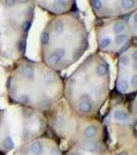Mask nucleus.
<instances>
[{
  "instance_id": "f257e3e1",
  "label": "nucleus",
  "mask_w": 137,
  "mask_h": 155,
  "mask_svg": "<svg viewBox=\"0 0 137 155\" xmlns=\"http://www.w3.org/2000/svg\"><path fill=\"white\" fill-rule=\"evenodd\" d=\"M64 82L41 61L22 58L14 62L6 79V95L12 106L46 114L63 98Z\"/></svg>"
},
{
  "instance_id": "f03ea898",
  "label": "nucleus",
  "mask_w": 137,
  "mask_h": 155,
  "mask_svg": "<svg viewBox=\"0 0 137 155\" xmlns=\"http://www.w3.org/2000/svg\"><path fill=\"white\" fill-rule=\"evenodd\" d=\"M109 92V63L97 52L89 55L64 82L63 99L75 114L96 119Z\"/></svg>"
},
{
  "instance_id": "7ed1b4c3",
  "label": "nucleus",
  "mask_w": 137,
  "mask_h": 155,
  "mask_svg": "<svg viewBox=\"0 0 137 155\" xmlns=\"http://www.w3.org/2000/svg\"><path fill=\"white\" fill-rule=\"evenodd\" d=\"M88 47L87 26L73 12L49 19L39 36L41 62L57 72L78 61Z\"/></svg>"
},
{
  "instance_id": "20e7f679",
  "label": "nucleus",
  "mask_w": 137,
  "mask_h": 155,
  "mask_svg": "<svg viewBox=\"0 0 137 155\" xmlns=\"http://www.w3.org/2000/svg\"><path fill=\"white\" fill-rule=\"evenodd\" d=\"M44 115L48 131L51 134L49 137L55 140L59 147L65 145V150L78 145L104 143V130L100 120L75 114L63 98Z\"/></svg>"
},
{
  "instance_id": "39448f33",
  "label": "nucleus",
  "mask_w": 137,
  "mask_h": 155,
  "mask_svg": "<svg viewBox=\"0 0 137 155\" xmlns=\"http://www.w3.org/2000/svg\"><path fill=\"white\" fill-rule=\"evenodd\" d=\"M33 1L0 0V58L16 62L24 58L34 19Z\"/></svg>"
},
{
  "instance_id": "423d86ee",
  "label": "nucleus",
  "mask_w": 137,
  "mask_h": 155,
  "mask_svg": "<svg viewBox=\"0 0 137 155\" xmlns=\"http://www.w3.org/2000/svg\"><path fill=\"white\" fill-rule=\"evenodd\" d=\"M48 132L46 115L19 106L0 109V154L11 153Z\"/></svg>"
},
{
  "instance_id": "0eeeda50",
  "label": "nucleus",
  "mask_w": 137,
  "mask_h": 155,
  "mask_svg": "<svg viewBox=\"0 0 137 155\" xmlns=\"http://www.w3.org/2000/svg\"><path fill=\"white\" fill-rule=\"evenodd\" d=\"M104 130V144L114 155H136L135 96L132 101H111L100 120Z\"/></svg>"
},
{
  "instance_id": "6e6552de",
  "label": "nucleus",
  "mask_w": 137,
  "mask_h": 155,
  "mask_svg": "<svg viewBox=\"0 0 137 155\" xmlns=\"http://www.w3.org/2000/svg\"><path fill=\"white\" fill-rule=\"evenodd\" d=\"M127 17L98 19L95 23V32L99 52L111 56H119L130 46L135 45L129 30Z\"/></svg>"
},
{
  "instance_id": "1a4fd4ad",
  "label": "nucleus",
  "mask_w": 137,
  "mask_h": 155,
  "mask_svg": "<svg viewBox=\"0 0 137 155\" xmlns=\"http://www.w3.org/2000/svg\"><path fill=\"white\" fill-rule=\"evenodd\" d=\"M116 91L119 95H135L137 89V48L132 45L118 58Z\"/></svg>"
},
{
  "instance_id": "9d476101",
  "label": "nucleus",
  "mask_w": 137,
  "mask_h": 155,
  "mask_svg": "<svg viewBox=\"0 0 137 155\" xmlns=\"http://www.w3.org/2000/svg\"><path fill=\"white\" fill-rule=\"evenodd\" d=\"M93 14L98 19H119L129 16L137 9L135 0H119V1H106V0H92L89 1Z\"/></svg>"
},
{
  "instance_id": "9b49d317",
  "label": "nucleus",
  "mask_w": 137,
  "mask_h": 155,
  "mask_svg": "<svg viewBox=\"0 0 137 155\" xmlns=\"http://www.w3.org/2000/svg\"><path fill=\"white\" fill-rule=\"evenodd\" d=\"M9 155H62V150L55 140L43 136L24 145Z\"/></svg>"
},
{
  "instance_id": "f8f14e48",
  "label": "nucleus",
  "mask_w": 137,
  "mask_h": 155,
  "mask_svg": "<svg viewBox=\"0 0 137 155\" xmlns=\"http://www.w3.org/2000/svg\"><path fill=\"white\" fill-rule=\"evenodd\" d=\"M62 155H114L108 150L103 142L78 145L66 149Z\"/></svg>"
},
{
  "instance_id": "ddd939ff",
  "label": "nucleus",
  "mask_w": 137,
  "mask_h": 155,
  "mask_svg": "<svg viewBox=\"0 0 137 155\" xmlns=\"http://www.w3.org/2000/svg\"><path fill=\"white\" fill-rule=\"evenodd\" d=\"M34 5L40 7L43 11L56 16L68 14L75 6L74 1H33Z\"/></svg>"
},
{
  "instance_id": "4468645a",
  "label": "nucleus",
  "mask_w": 137,
  "mask_h": 155,
  "mask_svg": "<svg viewBox=\"0 0 137 155\" xmlns=\"http://www.w3.org/2000/svg\"><path fill=\"white\" fill-rule=\"evenodd\" d=\"M136 16H137V12L135 11L127 17V19H128L129 30H130L131 36L134 41H136V36H137V17Z\"/></svg>"
}]
</instances>
